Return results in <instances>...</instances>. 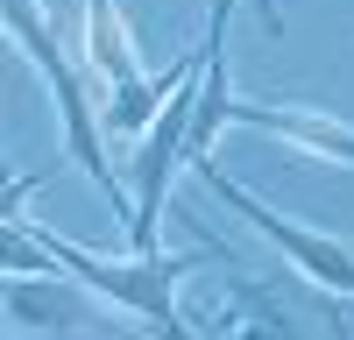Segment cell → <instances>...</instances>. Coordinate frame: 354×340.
Listing matches in <instances>:
<instances>
[{
  "label": "cell",
  "instance_id": "cell-1",
  "mask_svg": "<svg viewBox=\"0 0 354 340\" xmlns=\"http://www.w3.org/2000/svg\"><path fill=\"white\" fill-rule=\"evenodd\" d=\"M8 28H15V43L36 57L50 100H57V113H64V142H71V156L85 163V178L100 185V198H113V213H135V198L121 191V178H113V163L100 149V113H93V100H85V85H78V64L64 57L57 28L43 21V0H8Z\"/></svg>",
  "mask_w": 354,
  "mask_h": 340
},
{
  "label": "cell",
  "instance_id": "cell-2",
  "mask_svg": "<svg viewBox=\"0 0 354 340\" xmlns=\"http://www.w3.org/2000/svg\"><path fill=\"white\" fill-rule=\"evenodd\" d=\"M43 241V255H50V270H64L71 283H85V291H100L106 305H121V312H135L149 333H163V340H198L185 319H177V276H185L192 263H156V255H135V263H100V255H85L78 241H64V234H36Z\"/></svg>",
  "mask_w": 354,
  "mask_h": 340
},
{
  "label": "cell",
  "instance_id": "cell-3",
  "mask_svg": "<svg viewBox=\"0 0 354 340\" xmlns=\"http://www.w3.org/2000/svg\"><path fill=\"white\" fill-rule=\"evenodd\" d=\"M198 93H205V36L198 50L177 64L170 78V100L156 113V128L142 135V156H135V213H128V241L135 255H156V227H163V198H170V170L192 142V121H198Z\"/></svg>",
  "mask_w": 354,
  "mask_h": 340
},
{
  "label": "cell",
  "instance_id": "cell-4",
  "mask_svg": "<svg viewBox=\"0 0 354 340\" xmlns=\"http://www.w3.org/2000/svg\"><path fill=\"white\" fill-rule=\"evenodd\" d=\"M85 43H93L100 78L113 85V100H106V128H113V135H149L156 113H163V100H170V78H177V71H170L163 85L142 78V57H135V43H128L121 15H113V0H85Z\"/></svg>",
  "mask_w": 354,
  "mask_h": 340
},
{
  "label": "cell",
  "instance_id": "cell-5",
  "mask_svg": "<svg viewBox=\"0 0 354 340\" xmlns=\"http://www.w3.org/2000/svg\"><path fill=\"white\" fill-rule=\"evenodd\" d=\"M198 178H205V191H213L220 206H234V213H241L255 234H270V241L290 255V263H298V270L319 283V291H347V298H354V255H347L340 241H326V234H312V227H298V220L270 213L255 191H241V185H234L227 170H213V163H198Z\"/></svg>",
  "mask_w": 354,
  "mask_h": 340
},
{
  "label": "cell",
  "instance_id": "cell-6",
  "mask_svg": "<svg viewBox=\"0 0 354 340\" xmlns=\"http://www.w3.org/2000/svg\"><path fill=\"white\" fill-rule=\"evenodd\" d=\"M234 121L255 128V135H277L290 149H305L319 163H347L354 170V128L326 121V113H305V106H270V100H234Z\"/></svg>",
  "mask_w": 354,
  "mask_h": 340
},
{
  "label": "cell",
  "instance_id": "cell-7",
  "mask_svg": "<svg viewBox=\"0 0 354 340\" xmlns=\"http://www.w3.org/2000/svg\"><path fill=\"white\" fill-rule=\"evenodd\" d=\"M262 8V28H270V36H283V15H277V0H255Z\"/></svg>",
  "mask_w": 354,
  "mask_h": 340
}]
</instances>
